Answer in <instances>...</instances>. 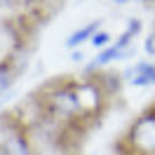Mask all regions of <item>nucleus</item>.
<instances>
[{
    "label": "nucleus",
    "instance_id": "1",
    "mask_svg": "<svg viewBox=\"0 0 155 155\" xmlns=\"http://www.w3.org/2000/svg\"><path fill=\"white\" fill-rule=\"evenodd\" d=\"M42 101H45V110L47 117H52L59 125H85L89 122V117L85 115V110L80 106L78 99V89H75V80H52L45 87L40 89Z\"/></svg>",
    "mask_w": 155,
    "mask_h": 155
},
{
    "label": "nucleus",
    "instance_id": "2",
    "mask_svg": "<svg viewBox=\"0 0 155 155\" xmlns=\"http://www.w3.org/2000/svg\"><path fill=\"white\" fill-rule=\"evenodd\" d=\"M125 155H155V104L143 108L120 141Z\"/></svg>",
    "mask_w": 155,
    "mask_h": 155
},
{
    "label": "nucleus",
    "instance_id": "3",
    "mask_svg": "<svg viewBox=\"0 0 155 155\" xmlns=\"http://www.w3.org/2000/svg\"><path fill=\"white\" fill-rule=\"evenodd\" d=\"M0 155H35L31 132L10 113L0 115Z\"/></svg>",
    "mask_w": 155,
    "mask_h": 155
},
{
    "label": "nucleus",
    "instance_id": "4",
    "mask_svg": "<svg viewBox=\"0 0 155 155\" xmlns=\"http://www.w3.org/2000/svg\"><path fill=\"white\" fill-rule=\"evenodd\" d=\"M75 89H78V99H80V106L85 110V115L89 120H94V117L106 108L108 99L104 97V92L99 89V85L94 80H75Z\"/></svg>",
    "mask_w": 155,
    "mask_h": 155
},
{
    "label": "nucleus",
    "instance_id": "5",
    "mask_svg": "<svg viewBox=\"0 0 155 155\" xmlns=\"http://www.w3.org/2000/svg\"><path fill=\"white\" fill-rule=\"evenodd\" d=\"M120 73L129 87H155V59H139Z\"/></svg>",
    "mask_w": 155,
    "mask_h": 155
},
{
    "label": "nucleus",
    "instance_id": "6",
    "mask_svg": "<svg viewBox=\"0 0 155 155\" xmlns=\"http://www.w3.org/2000/svg\"><path fill=\"white\" fill-rule=\"evenodd\" d=\"M89 80H94V82H97L99 89L104 92V97H106L108 101H110L113 97H117V94L122 92V85H125L122 73H117V71H113V68H104V71L94 73Z\"/></svg>",
    "mask_w": 155,
    "mask_h": 155
},
{
    "label": "nucleus",
    "instance_id": "7",
    "mask_svg": "<svg viewBox=\"0 0 155 155\" xmlns=\"http://www.w3.org/2000/svg\"><path fill=\"white\" fill-rule=\"evenodd\" d=\"M97 31H101V19H92V21H87V24H82V26H78V28H73V31L66 35L64 47H66V49H78V47H82L85 42H89V40H92V35H94Z\"/></svg>",
    "mask_w": 155,
    "mask_h": 155
},
{
    "label": "nucleus",
    "instance_id": "8",
    "mask_svg": "<svg viewBox=\"0 0 155 155\" xmlns=\"http://www.w3.org/2000/svg\"><path fill=\"white\" fill-rule=\"evenodd\" d=\"M5 59L12 64V68H14L19 75H24L26 68L31 66V59H33V45H31L28 40H21V42H17V45L10 49V54Z\"/></svg>",
    "mask_w": 155,
    "mask_h": 155
},
{
    "label": "nucleus",
    "instance_id": "9",
    "mask_svg": "<svg viewBox=\"0 0 155 155\" xmlns=\"http://www.w3.org/2000/svg\"><path fill=\"white\" fill-rule=\"evenodd\" d=\"M141 31H143V21L139 19V17H129L127 19V26L125 31L117 35V40H113L117 47H132V45H136V38L141 35Z\"/></svg>",
    "mask_w": 155,
    "mask_h": 155
},
{
    "label": "nucleus",
    "instance_id": "10",
    "mask_svg": "<svg viewBox=\"0 0 155 155\" xmlns=\"http://www.w3.org/2000/svg\"><path fill=\"white\" fill-rule=\"evenodd\" d=\"M19 78L21 75L12 68V64L7 61V59H0V99L5 97L7 92L14 89V82H17Z\"/></svg>",
    "mask_w": 155,
    "mask_h": 155
},
{
    "label": "nucleus",
    "instance_id": "11",
    "mask_svg": "<svg viewBox=\"0 0 155 155\" xmlns=\"http://www.w3.org/2000/svg\"><path fill=\"white\" fill-rule=\"evenodd\" d=\"M110 42H113V38H110L108 31H97V33L92 35V40H89V45L97 49V52H99V49H104V47H108Z\"/></svg>",
    "mask_w": 155,
    "mask_h": 155
},
{
    "label": "nucleus",
    "instance_id": "12",
    "mask_svg": "<svg viewBox=\"0 0 155 155\" xmlns=\"http://www.w3.org/2000/svg\"><path fill=\"white\" fill-rule=\"evenodd\" d=\"M143 52H146V57H148V59H155V24H153L150 33H148L146 40H143Z\"/></svg>",
    "mask_w": 155,
    "mask_h": 155
},
{
    "label": "nucleus",
    "instance_id": "13",
    "mask_svg": "<svg viewBox=\"0 0 155 155\" xmlns=\"http://www.w3.org/2000/svg\"><path fill=\"white\" fill-rule=\"evenodd\" d=\"M85 59H87V54H85V49H82V47L71 49V61H75V64H85Z\"/></svg>",
    "mask_w": 155,
    "mask_h": 155
},
{
    "label": "nucleus",
    "instance_id": "14",
    "mask_svg": "<svg viewBox=\"0 0 155 155\" xmlns=\"http://www.w3.org/2000/svg\"><path fill=\"white\" fill-rule=\"evenodd\" d=\"M19 0H0V10H5V7H14Z\"/></svg>",
    "mask_w": 155,
    "mask_h": 155
},
{
    "label": "nucleus",
    "instance_id": "15",
    "mask_svg": "<svg viewBox=\"0 0 155 155\" xmlns=\"http://www.w3.org/2000/svg\"><path fill=\"white\" fill-rule=\"evenodd\" d=\"M113 5H117V7H122V5H129V2H134V0H110Z\"/></svg>",
    "mask_w": 155,
    "mask_h": 155
},
{
    "label": "nucleus",
    "instance_id": "16",
    "mask_svg": "<svg viewBox=\"0 0 155 155\" xmlns=\"http://www.w3.org/2000/svg\"><path fill=\"white\" fill-rule=\"evenodd\" d=\"M136 2H141L143 7H155V0H136Z\"/></svg>",
    "mask_w": 155,
    "mask_h": 155
}]
</instances>
